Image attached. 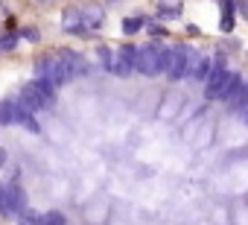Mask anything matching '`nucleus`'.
<instances>
[{
    "instance_id": "nucleus-8",
    "label": "nucleus",
    "mask_w": 248,
    "mask_h": 225,
    "mask_svg": "<svg viewBox=\"0 0 248 225\" xmlns=\"http://www.w3.org/2000/svg\"><path fill=\"white\" fill-rule=\"evenodd\" d=\"M32 114H35V111H30L21 99H12V123H15V126H24V129L32 132V135H38L41 126H38V120H35Z\"/></svg>"
},
{
    "instance_id": "nucleus-6",
    "label": "nucleus",
    "mask_w": 248,
    "mask_h": 225,
    "mask_svg": "<svg viewBox=\"0 0 248 225\" xmlns=\"http://www.w3.org/2000/svg\"><path fill=\"white\" fill-rule=\"evenodd\" d=\"M18 99H21L30 111H44V108H53V102L44 96V91H41L35 82L24 85V88H21V94H18Z\"/></svg>"
},
{
    "instance_id": "nucleus-4",
    "label": "nucleus",
    "mask_w": 248,
    "mask_h": 225,
    "mask_svg": "<svg viewBox=\"0 0 248 225\" xmlns=\"http://www.w3.org/2000/svg\"><path fill=\"white\" fill-rule=\"evenodd\" d=\"M138 47H132V44H123L120 50H117V59H114V67H111V73H117V76H129L132 70H138Z\"/></svg>"
},
{
    "instance_id": "nucleus-3",
    "label": "nucleus",
    "mask_w": 248,
    "mask_h": 225,
    "mask_svg": "<svg viewBox=\"0 0 248 225\" xmlns=\"http://www.w3.org/2000/svg\"><path fill=\"white\" fill-rule=\"evenodd\" d=\"M161 44H146V47H140V53H138V70L143 73V76H158L161 73Z\"/></svg>"
},
{
    "instance_id": "nucleus-11",
    "label": "nucleus",
    "mask_w": 248,
    "mask_h": 225,
    "mask_svg": "<svg viewBox=\"0 0 248 225\" xmlns=\"http://www.w3.org/2000/svg\"><path fill=\"white\" fill-rule=\"evenodd\" d=\"M62 59L67 62V67H70V73H73V76H82V73H88V67H85V59H82L79 53H73V50H62Z\"/></svg>"
},
{
    "instance_id": "nucleus-2",
    "label": "nucleus",
    "mask_w": 248,
    "mask_h": 225,
    "mask_svg": "<svg viewBox=\"0 0 248 225\" xmlns=\"http://www.w3.org/2000/svg\"><path fill=\"white\" fill-rule=\"evenodd\" d=\"M35 73L38 76H47L56 88L59 85H67L70 79H73V73H70V67H67V62L59 56V59H41L38 64H35Z\"/></svg>"
},
{
    "instance_id": "nucleus-12",
    "label": "nucleus",
    "mask_w": 248,
    "mask_h": 225,
    "mask_svg": "<svg viewBox=\"0 0 248 225\" xmlns=\"http://www.w3.org/2000/svg\"><path fill=\"white\" fill-rule=\"evenodd\" d=\"M140 27H143V18H140V15H138V18H126V21H123V32H126V35H135Z\"/></svg>"
},
{
    "instance_id": "nucleus-13",
    "label": "nucleus",
    "mask_w": 248,
    "mask_h": 225,
    "mask_svg": "<svg viewBox=\"0 0 248 225\" xmlns=\"http://www.w3.org/2000/svg\"><path fill=\"white\" fill-rule=\"evenodd\" d=\"M18 225H44V213H35V210H27L24 216H21V222Z\"/></svg>"
},
{
    "instance_id": "nucleus-5",
    "label": "nucleus",
    "mask_w": 248,
    "mask_h": 225,
    "mask_svg": "<svg viewBox=\"0 0 248 225\" xmlns=\"http://www.w3.org/2000/svg\"><path fill=\"white\" fill-rule=\"evenodd\" d=\"M27 213V190L18 181L6 184V216H24Z\"/></svg>"
},
{
    "instance_id": "nucleus-20",
    "label": "nucleus",
    "mask_w": 248,
    "mask_h": 225,
    "mask_svg": "<svg viewBox=\"0 0 248 225\" xmlns=\"http://www.w3.org/2000/svg\"><path fill=\"white\" fill-rule=\"evenodd\" d=\"M35 3H41V6H44V3H53V0H35Z\"/></svg>"
},
{
    "instance_id": "nucleus-16",
    "label": "nucleus",
    "mask_w": 248,
    "mask_h": 225,
    "mask_svg": "<svg viewBox=\"0 0 248 225\" xmlns=\"http://www.w3.org/2000/svg\"><path fill=\"white\" fill-rule=\"evenodd\" d=\"M21 38H27V41H32V44H38V41H41V32H38L35 27H24V30H21Z\"/></svg>"
},
{
    "instance_id": "nucleus-9",
    "label": "nucleus",
    "mask_w": 248,
    "mask_h": 225,
    "mask_svg": "<svg viewBox=\"0 0 248 225\" xmlns=\"http://www.w3.org/2000/svg\"><path fill=\"white\" fill-rule=\"evenodd\" d=\"M82 21H85V30H88V32H91V30H99L102 21H105V9H102L99 3H85V6H82Z\"/></svg>"
},
{
    "instance_id": "nucleus-10",
    "label": "nucleus",
    "mask_w": 248,
    "mask_h": 225,
    "mask_svg": "<svg viewBox=\"0 0 248 225\" xmlns=\"http://www.w3.org/2000/svg\"><path fill=\"white\" fill-rule=\"evenodd\" d=\"M62 30H67V32H88L85 21H82V9H67L62 15Z\"/></svg>"
},
{
    "instance_id": "nucleus-18",
    "label": "nucleus",
    "mask_w": 248,
    "mask_h": 225,
    "mask_svg": "<svg viewBox=\"0 0 248 225\" xmlns=\"http://www.w3.org/2000/svg\"><path fill=\"white\" fill-rule=\"evenodd\" d=\"M0 213L6 216V184H0Z\"/></svg>"
},
{
    "instance_id": "nucleus-17",
    "label": "nucleus",
    "mask_w": 248,
    "mask_h": 225,
    "mask_svg": "<svg viewBox=\"0 0 248 225\" xmlns=\"http://www.w3.org/2000/svg\"><path fill=\"white\" fill-rule=\"evenodd\" d=\"M44 225H67V219L53 210V213H44Z\"/></svg>"
},
{
    "instance_id": "nucleus-14",
    "label": "nucleus",
    "mask_w": 248,
    "mask_h": 225,
    "mask_svg": "<svg viewBox=\"0 0 248 225\" xmlns=\"http://www.w3.org/2000/svg\"><path fill=\"white\" fill-rule=\"evenodd\" d=\"M18 38H21V32H6V35H0V50L18 47Z\"/></svg>"
},
{
    "instance_id": "nucleus-19",
    "label": "nucleus",
    "mask_w": 248,
    "mask_h": 225,
    "mask_svg": "<svg viewBox=\"0 0 248 225\" xmlns=\"http://www.w3.org/2000/svg\"><path fill=\"white\" fill-rule=\"evenodd\" d=\"M6 164V149H0V167Z\"/></svg>"
},
{
    "instance_id": "nucleus-7",
    "label": "nucleus",
    "mask_w": 248,
    "mask_h": 225,
    "mask_svg": "<svg viewBox=\"0 0 248 225\" xmlns=\"http://www.w3.org/2000/svg\"><path fill=\"white\" fill-rule=\"evenodd\" d=\"M190 59H193V53H190L187 47H181V44H178V47H172V67H170V73H167V76H170L172 82H175V79H184V76L190 73V67H193V62H190Z\"/></svg>"
},
{
    "instance_id": "nucleus-15",
    "label": "nucleus",
    "mask_w": 248,
    "mask_h": 225,
    "mask_svg": "<svg viewBox=\"0 0 248 225\" xmlns=\"http://www.w3.org/2000/svg\"><path fill=\"white\" fill-rule=\"evenodd\" d=\"M0 123H3V126H9V123H12V99L0 102Z\"/></svg>"
},
{
    "instance_id": "nucleus-21",
    "label": "nucleus",
    "mask_w": 248,
    "mask_h": 225,
    "mask_svg": "<svg viewBox=\"0 0 248 225\" xmlns=\"http://www.w3.org/2000/svg\"><path fill=\"white\" fill-rule=\"evenodd\" d=\"M245 120H248V108H245Z\"/></svg>"
},
{
    "instance_id": "nucleus-1",
    "label": "nucleus",
    "mask_w": 248,
    "mask_h": 225,
    "mask_svg": "<svg viewBox=\"0 0 248 225\" xmlns=\"http://www.w3.org/2000/svg\"><path fill=\"white\" fill-rule=\"evenodd\" d=\"M233 79H236V76H233L222 62H216L213 70H210L207 79H204V96H207V99H225V94H228V88H231Z\"/></svg>"
}]
</instances>
